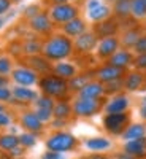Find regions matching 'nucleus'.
Listing matches in <instances>:
<instances>
[{
	"label": "nucleus",
	"mask_w": 146,
	"mask_h": 159,
	"mask_svg": "<svg viewBox=\"0 0 146 159\" xmlns=\"http://www.w3.org/2000/svg\"><path fill=\"white\" fill-rule=\"evenodd\" d=\"M73 51V43L67 35H52L42 46V52L48 61H62Z\"/></svg>",
	"instance_id": "f257e3e1"
},
{
	"label": "nucleus",
	"mask_w": 146,
	"mask_h": 159,
	"mask_svg": "<svg viewBox=\"0 0 146 159\" xmlns=\"http://www.w3.org/2000/svg\"><path fill=\"white\" fill-rule=\"evenodd\" d=\"M40 88L48 97H62L67 94L69 83L56 75H46L40 80Z\"/></svg>",
	"instance_id": "f03ea898"
},
{
	"label": "nucleus",
	"mask_w": 146,
	"mask_h": 159,
	"mask_svg": "<svg viewBox=\"0 0 146 159\" xmlns=\"http://www.w3.org/2000/svg\"><path fill=\"white\" fill-rule=\"evenodd\" d=\"M76 139L69 134V132H57V134L51 135L46 142V148L49 151H56V153H65L75 148Z\"/></svg>",
	"instance_id": "7ed1b4c3"
},
{
	"label": "nucleus",
	"mask_w": 146,
	"mask_h": 159,
	"mask_svg": "<svg viewBox=\"0 0 146 159\" xmlns=\"http://www.w3.org/2000/svg\"><path fill=\"white\" fill-rule=\"evenodd\" d=\"M49 18L52 22L57 24H67L69 21L78 18V8L70 3H62V5H52L49 10Z\"/></svg>",
	"instance_id": "20e7f679"
},
{
	"label": "nucleus",
	"mask_w": 146,
	"mask_h": 159,
	"mask_svg": "<svg viewBox=\"0 0 146 159\" xmlns=\"http://www.w3.org/2000/svg\"><path fill=\"white\" fill-rule=\"evenodd\" d=\"M129 116L127 113H111L107 115L103 119V126L110 134H122L127 127Z\"/></svg>",
	"instance_id": "39448f33"
},
{
	"label": "nucleus",
	"mask_w": 146,
	"mask_h": 159,
	"mask_svg": "<svg viewBox=\"0 0 146 159\" xmlns=\"http://www.w3.org/2000/svg\"><path fill=\"white\" fill-rule=\"evenodd\" d=\"M100 108V102L99 100H91V99H81L78 97L73 103V113L76 116H81V118H89V116H94Z\"/></svg>",
	"instance_id": "423d86ee"
},
{
	"label": "nucleus",
	"mask_w": 146,
	"mask_h": 159,
	"mask_svg": "<svg viewBox=\"0 0 146 159\" xmlns=\"http://www.w3.org/2000/svg\"><path fill=\"white\" fill-rule=\"evenodd\" d=\"M11 78L15 80V83L18 86H32L38 81L37 73L30 67H18L11 72Z\"/></svg>",
	"instance_id": "0eeeda50"
},
{
	"label": "nucleus",
	"mask_w": 146,
	"mask_h": 159,
	"mask_svg": "<svg viewBox=\"0 0 146 159\" xmlns=\"http://www.w3.org/2000/svg\"><path fill=\"white\" fill-rule=\"evenodd\" d=\"M99 43L97 40V35L94 32H84L81 34L79 37H76L75 43H73V48H76L78 52H91L92 49H94Z\"/></svg>",
	"instance_id": "6e6552de"
},
{
	"label": "nucleus",
	"mask_w": 146,
	"mask_h": 159,
	"mask_svg": "<svg viewBox=\"0 0 146 159\" xmlns=\"http://www.w3.org/2000/svg\"><path fill=\"white\" fill-rule=\"evenodd\" d=\"M119 48V38L116 37H105L97 43V54L102 59H110Z\"/></svg>",
	"instance_id": "1a4fd4ad"
},
{
	"label": "nucleus",
	"mask_w": 146,
	"mask_h": 159,
	"mask_svg": "<svg viewBox=\"0 0 146 159\" xmlns=\"http://www.w3.org/2000/svg\"><path fill=\"white\" fill-rule=\"evenodd\" d=\"M29 25L37 34H48L52 29V21H51L49 15H46V13H38L37 16L29 19Z\"/></svg>",
	"instance_id": "9d476101"
},
{
	"label": "nucleus",
	"mask_w": 146,
	"mask_h": 159,
	"mask_svg": "<svg viewBox=\"0 0 146 159\" xmlns=\"http://www.w3.org/2000/svg\"><path fill=\"white\" fill-rule=\"evenodd\" d=\"M122 72L124 70H121V69H116V67H113V65H103V67H100L99 70H97V73H95V76H97V80L100 83H111V81H116V80H121V76H122Z\"/></svg>",
	"instance_id": "9b49d317"
},
{
	"label": "nucleus",
	"mask_w": 146,
	"mask_h": 159,
	"mask_svg": "<svg viewBox=\"0 0 146 159\" xmlns=\"http://www.w3.org/2000/svg\"><path fill=\"white\" fill-rule=\"evenodd\" d=\"M105 92V86L100 81H89L81 91L79 97L81 99H91V100H99V97Z\"/></svg>",
	"instance_id": "f8f14e48"
},
{
	"label": "nucleus",
	"mask_w": 146,
	"mask_h": 159,
	"mask_svg": "<svg viewBox=\"0 0 146 159\" xmlns=\"http://www.w3.org/2000/svg\"><path fill=\"white\" fill-rule=\"evenodd\" d=\"M132 62H134V57H132V54L127 49H117L114 54L108 59L110 65H113V67H116V69H121V70H124L127 65H130Z\"/></svg>",
	"instance_id": "ddd939ff"
},
{
	"label": "nucleus",
	"mask_w": 146,
	"mask_h": 159,
	"mask_svg": "<svg viewBox=\"0 0 146 159\" xmlns=\"http://www.w3.org/2000/svg\"><path fill=\"white\" fill-rule=\"evenodd\" d=\"M62 30H64V35H67L69 38L70 37H79L81 34L86 32V24L81 18H75L72 21H69L67 24L62 25Z\"/></svg>",
	"instance_id": "4468645a"
},
{
	"label": "nucleus",
	"mask_w": 146,
	"mask_h": 159,
	"mask_svg": "<svg viewBox=\"0 0 146 159\" xmlns=\"http://www.w3.org/2000/svg\"><path fill=\"white\" fill-rule=\"evenodd\" d=\"M124 151L127 156L130 157H140V156H144L146 154V139H138V140H130V142H126V147H124Z\"/></svg>",
	"instance_id": "2eb2a0df"
},
{
	"label": "nucleus",
	"mask_w": 146,
	"mask_h": 159,
	"mask_svg": "<svg viewBox=\"0 0 146 159\" xmlns=\"http://www.w3.org/2000/svg\"><path fill=\"white\" fill-rule=\"evenodd\" d=\"M52 73L67 81V80H72L76 75V67L70 62H57L54 67H52Z\"/></svg>",
	"instance_id": "dca6fc26"
},
{
	"label": "nucleus",
	"mask_w": 146,
	"mask_h": 159,
	"mask_svg": "<svg viewBox=\"0 0 146 159\" xmlns=\"http://www.w3.org/2000/svg\"><path fill=\"white\" fill-rule=\"evenodd\" d=\"M21 124H22V127H25L29 132H32V134H33V132H40V130H42V127H43V123L37 118L35 111L24 113L21 116Z\"/></svg>",
	"instance_id": "f3484780"
},
{
	"label": "nucleus",
	"mask_w": 146,
	"mask_h": 159,
	"mask_svg": "<svg viewBox=\"0 0 146 159\" xmlns=\"http://www.w3.org/2000/svg\"><path fill=\"white\" fill-rule=\"evenodd\" d=\"M129 107V99L126 96H116L113 97L108 103L107 107H105V111L107 115H111V113H124Z\"/></svg>",
	"instance_id": "a211bd4d"
},
{
	"label": "nucleus",
	"mask_w": 146,
	"mask_h": 159,
	"mask_svg": "<svg viewBox=\"0 0 146 159\" xmlns=\"http://www.w3.org/2000/svg\"><path fill=\"white\" fill-rule=\"evenodd\" d=\"M116 30H117L116 21H114V19H105V21H102L100 24H97L94 34H95L97 37L105 38V37H114Z\"/></svg>",
	"instance_id": "6ab92c4d"
},
{
	"label": "nucleus",
	"mask_w": 146,
	"mask_h": 159,
	"mask_svg": "<svg viewBox=\"0 0 146 159\" xmlns=\"http://www.w3.org/2000/svg\"><path fill=\"white\" fill-rule=\"evenodd\" d=\"M13 97L19 102H33L37 100V92L30 88H25V86H16L13 88Z\"/></svg>",
	"instance_id": "aec40b11"
},
{
	"label": "nucleus",
	"mask_w": 146,
	"mask_h": 159,
	"mask_svg": "<svg viewBox=\"0 0 146 159\" xmlns=\"http://www.w3.org/2000/svg\"><path fill=\"white\" fill-rule=\"evenodd\" d=\"M29 65H30V69H32L35 73H48L49 70H52V67L49 65L48 59L38 56V54L29 57Z\"/></svg>",
	"instance_id": "412c9836"
},
{
	"label": "nucleus",
	"mask_w": 146,
	"mask_h": 159,
	"mask_svg": "<svg viewBox=\"0 0 146 159\" xmlns=\"http://www.w3.org/2000/svg\"><path fill=\"white\" fill-rule=\"evenodd\" d=\"M110 15H111L110 7H108V5H103V3H100L99 7H95V8H92V10L87 11L89 19L94 21V22H102V21H105V19H108Z\"/></svg>",
	"instance_id": "4be33fe9"
},
{
	"label": "nucleus",
	"mask_w": 146,
	"mask_h": 159,
	"mask_svg": "<svg viewBox=\"0 0 146 159\" xmlns=\"http://www.w3.org/2000/svg\"><path fill=\"white\" fill-rule=\"evenodd\" d=\"M144 126L143 124H130L126 127V130L122 132V139L126 142H130V140H138V139H143L144 137Z\"/></svg>",
	"instance_id": "5701e85b"
},
{
	"label": "nucleus",
	"mask_w": 146,
	"mask_h": 159,
	"mask_svg": "<svg viewBox=\"0 0 146 159\" xmlns=\"http://www.w3.org/2000/svg\"><path fill=\"white\" fill-rule=\"evenodd\" d=\"M86 148L91 151H103V150H108L111 147V142L105 137H94V139H89L86 140Z\"/></svg>",
	"instance_id": "b1692460"
},
{
	"label": "nucleus",
	"mask_w": 146,
	"mask_h": 159,
	"mask_svg": "<svg viewBox=\"0 0 146 159\" xmlns=\"http://www.w3.org/2000/svg\"><path fill=\"white\" fill-rule=\"evenodd\" d=\"M130 10H132V0H114L113 11L117 18H121V19L129 18Z\"/></svg>",
	"instance_id": "393cba45"
},
{
	"label": "nucleus",
	"mask_w": 146,
	"mask_h": 159,
	"mask_svg": "<svg viewBox=\"0 0 146 159\" xmlns=\"http://www.w3.org/2000/svg\"><path fill=\"white\" fill-rule=\"evenodd\" d=\"M143 84V75L140 72H132L124 80V88L127 91H138Z\"/></svg>",
	"instance_id": "a878e982"
},
{
	"label": "nucleus",
	"mask_w": 146,
	"mask_h": 159,
	"mask_svg": "<svg viewBox=\"0 0 146 159\" xmlns=\"http://www.w3.org/2000/svg\"><path fill=\"white\" fill-rule=\"evenodd\" d=\"M140 37H141V34H140L138 29H129L127 32L122 34L121 40H119V43H121L122 46H126V48H134Z\"/></svg>",
	"instance_id": "bb28decb"
},
{
	"label": "nucleus",
	"mask_w": 146,
	"mask_h": 159,
	"mask_svg": "<svg viewBox=\"0 0 146 159\" xmlns=\"http://www.w3.org/2000/svg\"><path fill=\"white\" fill-rule=\"evenodd\" d=\"M72 113V107L67 103V102H57L54 105V108H52V116H56V119H67Z\"/></svg>",
	"instance_id": "cd10ccee"
},
{
	"label": "nucleus",
	"mask_w": 146,
	"mask_h": 159,
	"mask_svg": "<svg viewBox=\"0 0 146 159\" xmlns=\"http://www.w3.org/2000/svg\"><path fill=\"white\" fill-rule=\"evenodd\" d=\"M18 145H19V137H16L15 134L0 135V150L11 151L15 147H18Z\"/></svg>",
	"instance_id": "c85d7f7f"
},
{
	"label": "nucleus",
	"mask_w": 146,
	"mask_h": 159,
	"mask_svg": "<svg viewBox=\"0 0 146 159\" xmlns=\"http://www.w3.org/2000/svg\"><path fill=\"white\" fill-rule=\"evenodd\" d=\"M130 15L135 19L146 18V0H132V10Z\"/></svg>",
	"instance_id": "c756f323"
},
{
	"label": "nucleus",
	"mask_w": 146,
	"mask_h": 159,
	"mask_svg": "<svg viewBox=\"0 0 146 159\" xmlns=\"http://www.w3.org/2000/svg\"><path fill=\"white\" fill-rule=\"evenodd\" d=\"M69 89H72V91H81L87 83H89V76L87 75H75L72 80H69Z\"/></svg>",
	"instance_id": "7c9ffc66"
},
{
	"label": "nucleus",
	"mask_w": 146,
	"mask_h": 159,
	"mask_svg": "<svg viewBox=\"0 0 146 159\" xmlns=\"http://www.w3.org/2000/svg\"><path fill=\"white\" fill-rule=\"evenodd\" d=\"M42 43L38 42V40H27L24 45H22V51L25 52V54L29 56H37L40 51H42Z\"/></svg>",
	"instance_id": "2f4dec72"
},
{
	"label": "nucleus",
	"mask_w": 146,
	"mask_h": 159,
	"mask_svg": "<svg viewBox=\"0 0 146 159\" xmlns=\"http://www.w3.org/2000/svg\"><path fill=\"white\" fill-rule=\"evenodd\" d=\"M37 143V137L32 134V132H24V134L19 135V145L22 148H30Z\"/></svg>",
	"instance_id": "473e14b6"
},
{
	"label": "nucleus",
	"mask_w": 146,
	"mask_h": 159,
	"mask_svg": "<svg viewBox=\"0 0 146 159\" xmlns=\"http://www.w3.org/2000/svg\"><path fill=\"white\" fill-rule=\"evenodd\" d=\"M35 103H37V108H45V110H52L54 105H56L54 100H52V97H48V96L37 97Z\"/></svg>",
	"instance_id": "72a5a7b5"
},
{
	"label": "nucleus",
	"mask_w": 146,
	"mask_h": 159,
	"mask_svg": "<svg viewBox=\"0 0 146 159\" xmlns=\"http://www.w3.org/2000/svg\"><path fill=\"white\" fill-rule=\"evenodd\" d=\"M11 72V61L7 56L0 57V75H8Z\"/></svg>",
	"instance_id": "f704fd0d"
},
{
	"label": "nucleus",
	"mask_w": 146,
	"mask_h": 159,
	"mask_svg": "<svg viewBox=\"0 0 146 159\" xmlns=\"http://www.w3.org/2000/svg\"><path fill=\"white\" fill-rule=\"evenodd\" d=\"M122 86H124V81H122V80H116V81L107 83V86H105V92H108V94H113V92H117Z\"/></svg>",
	"instance_id": "c9c22d12"
},
{
	"label": "nucleus",
	"mask_w": 146,
	"mask_h": 159,
	"mask_svg": "<svg viewBox=\"0 0 146 159\" xmlns=\"http://www.w3.org/2000/svg\"><path fill=\"white\" fill-rule=\"evenodd\" d=\"M35 115H37V118H38L42 123H46V121H49V119L52 118V110L37 108V110H35Z\"/></svg>",
	"instance_id": "e433bc0d"
},
{
	"label": "nucleus",
	"mask_w": 146,
	"mask_h": 159,
	"mask_svg": "<svg viewBox=\"0 0 146 159\" xmlns=\"http://www.w3.org/2000/svg\"><path fill=\"white\" fill-rule=\"evenodd\" d=\"M134 51L137 54H146V35H141L138 38V42L134 46Z\"/></svg>",
	"instance_id": "4c0bfd02"
},
{
	"label": "nucleus",
	"mask_w": 146,
	"mask_h": 159,
	"mask_svg": "<svg viewBox=\"0 0 146 159\" xmlns=\"http://www.w3.org/2000/svg\"><path fill=\"white\" fill-rule=\"evenodd\" d=\"M134 65L138 70H146V54H138L134 59Z\"/></svg>",
	"instance_id": "58836bf2"
},
{
	"label": "nucleus",
	"mask_w": 146,
	"mask_h": 159,
	"mask_svg": "<svg viewBox=\"0 0 146 159\" xmlns=\"http://www.w3.org/2000/svg\"><path fill=\"white\" fill-rule=\"evenodd\" d=\"M13 99V92L8 88H0V103L2 102H10Z\"/></svg>",
	"instance_id": "ea45409f"
},
{
	"label": "nucleus",
	"mask_w": 146,
	"mask_h": 159,
	"mask_svg": "<svg viewBox=\"0 0 146 159\" xmlns=\"http://www.w3.org/2000/svg\"><path fill=\"white\" fill-rule=\"evenodd\" d=\"M38 13H40V7L38 5H30V7H27V8H25V13H24V15L25 16H27V18H33V16H37L38 15Z\"/></svg>",
	"instance_id": "a19ab883"
},
{
	"label": "nucleus",
	"mask_w": 146,
	"mask_h": 159,
	"mask_svg": "<svg viewBox=\"0 0 146 159\" xmlns=\"http://www.w3.org/2000/svg\"><path fill=\"white\" fill-rule=\"evenodd\" d=\"M11 7V0H0V16L7 15Z\"/></svg>",
	"instance_id": "79ce46f5"
},
{
	"label": "nucleus",
	"mask_w": 146,
	"mask_h": 159,
	"mask_svg": "<svg viewBox=\"0 0 146 159\" xmlns=\"http://www.w3.org/2000/svg\"><path fill=\"white\" fill-rule=\"evenodd\" d=\"M42 159H65V156L62 153H56V151H46Z\"/></svg>",
	"instance_id": "37998d69"
},
{
	"label": "nucleus",
	"mask_w": 146,
	"mask_h": 159,
	"mask_svg": "<svg viewBox=\"0 0 146 159\" xmlns=\"http://www.w3.org/2000/svg\"><path fill=\"white\" fill-rule=\"evenodd\" d=\"M15 15H16L15 11H8V15L0 16V29H2V27H5V24H7V22H8L11 18H15Z\"/></svg>",
	"instance_id": "c03bdc74"
},
{
	"label": "nucleus",
	"mask_w": 146,
	"mask_h": 159,
	"mask_svg": "<svg viewBox=\"0 0 146 159\" xmlns=\"http://www.w3.org/2000/svg\"><path fill=\"white\" fill-rule=\"evenodd\" d=\"M10 123H11L10 115H7V111L0 113V127H7V126H10Z\"/></svg>",
	"instance_id": "a18cd8bd"
},
{
	"label": "nucleus",
	"mask_w": 146,
	"mask_h": 159,
	"mask_svg": "<svg viewBox=\"0 0 146 159\" xmlns=\"http://www.w3.org/2000/svg\"><path fill=\"white\" fill-rule=\"evenodd\" d=\"M10 153V156H13V157H19L22 153H24V148L21 147V145H18V147H15L11 151H8Z\"/></svg>",
	"instance_id": "49530a36"
},
{
	"label": "nucleus",
	"mask_w": 146,
	"mask_h": 159,
	"mask_svg": "<svg viewBox=\"0 0 146 159\" xmlns=\"http://www.w3.org/2000/svg\"><path fill=\"white\" fill-rule=\"evenodd\" d=\"M100 3H102L100 0H87V3H86V8H87V11H89V10H92V8L99 7Z\"/></svg>",
	"instance_id": "de8ad7c7"
},
{
	"label": "nucleus",
	"mask_w": 146,
	"mask_h": 159,
	"mask_svg": "<svg viewBox=\"0 0 146 159\" xmlns=\"http://www.w3.org/2000/svg\"><path fill=\"white\" fill-rule=\"evenodd\" d=\"M0 88H8V78H7V75H0Z\"/></svg>",
	"instance_id": "09e8293b"
},
{
	"label": "nucleus",
	"mask_w": 146,
	"mask_h": 159,
	"mask_svg": "<svg viewBox=\"0 0 146 159\" xmlns=\"http://www.w3.org/2000/svg\"><path fill=\"white\" fill-rule=\"evenodd\" d=\"M54 5H62V3H69V0H51Z\"/></svg>",
	"instance_id": "8fccbe9b"
},
{
	"label": "nucleus",
	"mask_w": 146,
	"mask_h": 159,
	"mask_svg": "<svg viewBox=\"0 0 146 159\" xmlns=\"http://www.w3.org/2000/svg\"><path fill=\"white\" fill-rule=\"evenodd\" d=\"M140 113H141V118H144V119H146V103L140 108Z\"/></svg>",
	"instance_id": "3c124183"
},
{
	"label": "nucleus",
	"mask_w": 146,
	"mask_h": 159,
	"mask_svg": "<svg viewBox=\"0 0 146 159\" xmlns=\"http://www.w3.org/2000/svg\"><path fill=\"white\" fill-rule=\"evenodd\" d=\"M91 159H107V157L102 154H94V156H91Z\"/></svg>",
	"instance_id": "603ef678"
},
{
	"label": "nucleus",
	"mask_w": 146,
	"mask_h": 159,
	"mask_svg": "<svg viewBox=\"0 0 146 159\" xmlns=\"http://www.w3.org/2000/svg\"><path fill=\"white\" fill-rule=\"evenodd\" d=\"M0 113H5V107H3L2 103H0Z\"/></svg>",
	"instance_id": "864d4df0"
},
{
	"label": "nucleus",
	"mask_w": 146,
	"mask_h": 159,
	"mask_svg": "<svg viewBox=\"0 0 146 159\" xmlns=\"http://www.w3.org/2000/svg\"><path fill=\"white\" fill-rule=\"evenodd\" d=\"M119 159H134V157H130V156H126V157H119Z\"/></svg>",
	"instance_id": "5fc2aeb1"
},
{
	"label": "nucleus",
	"mask_w": 146,
	"mask_h": 159,
	"mask_svg": "<svg viewBox=\"0 0 146 159\" xmlns=\"http://www.w3.org/2000/svg\"><path fill=\"white\" fill-rule=\"evenodd\" d=\"M144 103H146V97H144Z\"/></svg>",
	"instance_id": "6e6d98bb"
},
{
	"label": "nucleus",
	"mask_w": 146,
	"mask_h": 159,
	"mask_svg": "<svg viewBox=\"0 0 146 159\" xmlns=\"http://www.w3.org/2000/svg\"><path fill=\"white\" fill-rule=\"evenodd\" d=\"M16 2H21V0H16Z\"/></svg>",
	"instance_id": "4d7b16f0"
}]
</instances>
